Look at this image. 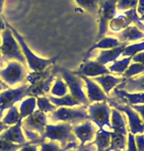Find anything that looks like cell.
<instances>
[{"mask_svg":"<svg viewBox=\"0 0 144 151\" xmlns=\"http://www.w3.org/2000/svg\"><path fill=\"white\" fill-rule=\"evenodd\" d=\"M47 125V116L39 110H36L32 115L22 121V129H28L43 135Z\"/></svg>","mask_w":144,"mask_h":151,"instance_id":"obj_12","label":"cell"},{"mask_svg":"<svg viewBox=\"0 0 144 151\" xmlns=\"http://www.w3.org/2000/svg\"><path fill=\"white\" fill-rule=\"evenodd\" d=\"M110 98L115 100L117 103L126 106L144 104V93H128L125 90L115 88Z\"/></svg>","mask_w":144,"mask_h":151,"instance_id":"obj_15","label":"cell"},{"mask_svg":"<svg viewBox=\"0 0 144 151\" xmlns=\"http://www.w3.org/2000/svg\"><path fill=\"white\" fill-rule=\"evenodd\" d=\"M73 73L76 75L80 76H87L89 78H94L97 76L105 75V74H110L108 67L106 65L99 63L97 60H84L82 64L76 71H73Z\"/></svg>","mask_w":144,"mask_h":151,"instance_id":"obj_13","label":"cell"},{"mask_svg":"<svg viewBox=\"0 0 144 151\" xmlns=\"http://www.w3.org/2000/svg\"><path fill=\"white\" fill-rule=\"evenodd\" d=\"M58 74V69L57 66H53V72L49 77H47L44 80L39 82L37 84L34 85H29L27 89V96L29 97H43L47 96V94L50 92V86L54 82L56 75Z\"/></svg>","mask_w":144,"mask_h":151,"instance_id":"obj_16","label":"cell"},{"mask_svg":"<svg viewBox=\"0 0 144 151\" xmlns=\"http://www.w3.org/2000/svg\"><path fill=\"white\" fill-rule=\"evenodd\" d=\"M5 28H6V23H5V21L1 18V16H0V33L3 32L5 30Z\"/></svg>","mask_w":144,"mask_h":151,"instance_id":"obj_47","label":"cell"},{"mask_svg":"<svg viewBox=\"0 0 144 151\" xmlns=\"http://www.w3.org/2000/svg\"><path fill=\"white\" fill-rule=\"evenodd\" d=\"M20 151H38L37 144H26L20 149Z\"/></svg>","mask_w":144,"mask_h":151,"instance_id":"obj_45","label":"cell"},{"mask_svg":"<svg viewBox=\"0 0 144 151\" xmlns=\"http://www.w3.org/2000/svg\"><path fill=\"white\" fill-rule=\"evenodd\" d=\"M115 39H117L120 42L128 44L130 42H137L140 40H144V32L139 30L136 26H128L121 32L115 35Z\"/></svg>","mask_w":144,"mask_h":151,"instance_id":"obj_20","label":"cell"},{"mask_svg":"<svg viewBox=\"0 0 144 151\" xmlns=\"http://www.w3.org/2000/svg\"><path fill=\"white\" fill-rule=\"evenodd\" d=\"M52 72H53V66L47 68V69L44 71H37V72L32 71V72L27 75L26 81H28V83L31 85L37 84V83H39V82L47 79V77H49L52 74Z\"/></svg>","mask_w":144,"mask_h":151,"instance_id":"obj_31","label":"cell"},{"mask_svg":"<svg viewBox=\"0 0 144 151\" xmlns=\"http://www.w3.org/2000/svg\"><path fill=\"white\" fill-rule=\"evenodd\" d=\"M1 39H0V61H1V63L3 62V60H2V56H1Z\"/></svg>","mask_w":144,"mask_h":151,"instance_id":"obj_51","label":"cell"},{"mask_svg":"<svg viewBox=\"0 0 144 151\" xmlns=\"http://www.w3.org/2000/svg\"><path fill=\"white\" fill-rule=\"evenodd\" d=\"M5 23H6V26L11 30V32H12L13 36L15 37L17 42H19L20 47H21V50H22V52H23L25 59H26V62L28 63V66H29L30 69L34 71V72L46 70L47 68L52 66V65L55 63V61L59 58L60 53H58L57 55L53 56L52 58H42L37 56L35 53L30 50L29 45H28L27 42H25L24 37L22 36L15 28L11 26L9 23H7L6 21H5Z\"/></svg>","mask_w":144,"mask_h":151,"instance_id":"obj_1","label":"cell"},{"mask_svg":"<svg viewBox=\"0 0 144 151\" xmlns=\"http://www.w3.org/2000/svg\"><path fill=\"white\" fill-rule=\"evenodd\" d=\"M115 88L125 90L128 93H144V74L138 77H131L125 79L123 83Z\"/></svg>","mask_w":144,"mask_h":151,"instance_id":"obj_21","label":"cell"},{"mask_svg":"<svg viewBox=\"0 0 144 151\" xmlns=\"http://www.w3.org/2000/svg\"><path fill=\"white\" fill-rule=\"evenodd\" d=\"M29 85L23 84L15 89H6L0 93V110L3 113L6 109H10L17 102L27 97V89Z\"/></svg>","mask_w":144,"mask_h":151,"instance_id":"obj_11","label":"cell"},{"mask_svg":"<svg viewBox=\"0 0 144 151\" xmlns=\"http://www.w3.org/2000/svg\"><path fill=\"white\" fill-rule=\"evenodd\" d=\"M1 55L2 60H15L26 66L27 62L25 56L22 52L21 47L13 36L11 30L6 26L2 32V42H1Z\"/></svg>","mask_w":144,"mask_h":151,"instance_id":"obj_4","label":"cell"},{"mask_svg":"<svg viewBox=\"0 0 144 151\" xmlns=\"http://www.w3.org/2000/svg\"><path fill=\"white\" fill-rule=\"evenodd\" d=\"M117 151H120V150H117Z\"/></svg>","mask_w":144,"mask_h":151,"instance_id":"obj_54","label":"cell"},{"mask_svg":"<svg viewBox=\"0 0 144 151\" xmlns=\"http://www.w3.org/2000/svg\"><path fill=\"white\" fill-rule=\"evenodd\" d=\"M128 44H123L121 45L120 47H115V48H111V50H102L99 55L96 58V60H97L99 63L106 65L108 64L109 62L112 61H115L117 60V58L121 55V52H123V48H125Z\"/></svg>","mask_w":144,"mask_h":151,"instance_id":"obj_23","label":"cell"},{"mask_svg":"<svg viewBox=\"0 0 144 151\" xmlns=\"http://www.w3.org/2000/svg\"><path fill=\"white\" fill-rule=\"evenodd\" d=\"M141 52H144V41L140 42H135L132 45H128L123 48V52L120 56L123 58H132L135 55Z\"/></svg>","mask_w":144,"mask_h":151,"instance_id":"obj_33","label":"cell"},{"mask_svg":"<svg viewBox=\"0 0 144 151\" xmlns=\"http://www.w3.org/2000/svg\"><path fill=\"white\" fill-rule=\"evenodd\" d=\"M28 75L27 67L18 61L12 60L7 66L0 69V79L8 86H13L18 83H23Z\"/></svg>","mask_w":144,"mask_h":151,"instance_id":"obj_8","label":"cell"},{"mask_svg":"<svg viewBox=\"0 0 144 151\" xmlns=\"http://www.w3.org/2000/svg\"><path fill=\"white\" fill-rule=\"evenodd\" d=\"M89 115V121L92 122L99 129H103L105 127H109L112 129L111 125V114L112 107L108 104L107 101L99 102V103L90 104L87 107Z\"/></svg>","mask_w":144,"mask_h":151,"instance_id":"obj_7","label":"cell"},{"mask_svg":"<svg viewBox=\"0 0 144 151\" xmlns=\"http://www.w3.org/2000/svg\"><path fill=\"white\" fill-rule=\"evenodd\" d=\"M139 74H144V64L132 62L128 66V69H126L125 72L123 73V77L128 79V78L134 77V76H137Z\"/></svg>","mask_w":144,"mask_h":151,"instance_id":"obj_37","label":"cell"},{"mask_svg":"<svg viewBox=\"0 0 144 151\" xmlns=\"http://www.w3.org/2000/svg\"><path fill=\"white\" fill-rule=\"evenodd\" d=\"M8 127H9V125L4 124L3 122H2V121H0V134H1V133L3 132L4 130H6Z\"/></svg>","mask_w":144,"mask_h":151,"instance_id":"obj_48","label":"cell"},{"mask_svg":"<svg viewBox=\"0 0 144 151\" xmlns=\"http://www.w3.org/2000/svg\"><path fill=\"white\" fill-rule=\"evenodd\" d=\"M117 0H101L97 12L99 22V32L96 42H98L99 40L104 38L106 36V34L108 33L110 22L117 14Z\"/></svg>","mask_w":144,"mask_h":151,"instance_id":"obj_6","label":"cell"},{"mask_svg":"<svg viewBox=\"0 0 144 151\" xmlns=\"http://www.w3.org/2000/svg\"><path fill=\"white\" fill-rule=\"evenodd\" d=\"M2 89H7V88L4 87V86H2V85H0V91H1Z\"/></svg>","mask_w":144,"mask_h":151,"instance_id":"obj_52","label":"cell"},{"mask_svg":"<svg viewBox=\"0 0 144 151\" xmlns=\"http://www.w3.org/2000/svg\"><path fill=\"white\" fill-rule=\"evenodd\" d=\"M2 116H3V113H2V112H1V110H0V119H1Z\"/></svg>","mask_w":144,"mask_h":151,"instance_id":"obj_53","label":"cell"},{"mask_svg":"<svg viewBox=\"0 0 144 151\" xmlns=\"http://www.w3.org/2000/svg\"><path fill=\"white\" fill-rule=\"evenodd\" d=\"M5 0H0V14L2 13V9H3V4Z\"/></svg>","mask_w":144,"mask_h":151,"instance_id":"obj_49","label":"cell"},{"mask_svg":"<svg viewBox=\"0 0 144 151\" xmlns=\"http://www.w3.org/2000/svg\"><path fill=\"white\" fill-rule=\"evenodd\" d=\"M58 73L62 77L64 82L66 83L68 87L69 94L72 97L77 100V101L83 106H89V100L87 98L85 92H84V87L85 83L78 75L73 73V71H70L68 69L61 66H57Z\"/></svg>","mask_w":144,"mask_h":151,"instance_id":"obj_5","label":"cell"},{"mask_svg":"<svg viewBox=\"0 0 144 151\" xmlns=\"http://www.w3.org/2000/svg\"><path fill=\"white\" fill-rule=\"evenodd\" d=\"M91 143L96 145V151H106L111 144V132L105 129L97 130Z\"/></svg>","mask_w":144,"mask_h":151,"instance_id":"obj_25","label":"cell"},{"mask_svg":"<svg viewBox=\"0 0 144 151\" xmlns=\"http://www.w3.org/2000/svg\"><path fill=\"white\" fill-rule=\"evenodd\" d=\"M49 94L53 97H57V98H60V97H63L66 94H68V87L60 75H56L54 83L52 84Z\"/></svg>","mask_w":144,"mask_h":151,"instance_id":"obj_29","label":"cell"},{"mask_svg":"<svg viewBox=\"0 0 144 151\" xmlns=\"http://www.w3.org/2000/svg\"><path fill=\"white\" fill-rule=\"evenodd\" d=\"M138 115L140 116L141 119L144 122V104L143 105H134V106H130Z\"/></svg>","mask_w":144,"mask_h":151,"instance_id":"obj_42","label":"cell"},{"mask_svg":"<svg viewBox=\"0 0 144 151\" xmlns=\"http://www.w3.org/2000/svg\"><path fill=\"white\" fill-rule=\"evenodd\" d=\"M24 145L15 144V143H12V142H10V141L0 139V151H18Z\"/></svg>","mask_w":144,"mask_h":151,"instance_id":"obj_39","label":"cell"},{"mask_svg":"<svg viewBox=\"0 0 144 151\" xmlns=\"http://www.w3.org/2000/svg\"><path fill=\"white\" fill-rule=\"evenodd\" d=\"M108 104L111 107H114V109H117L123 114H125L128 116V132L133 135L136 134H141L144 132V122L141 119L140 116L132 109L130 106H126V105H120L117 103L115 100L110 98L107 100Z\"/></svg>","mask_w":144,"mask_h":151,"instance_id":"obj_9","label":"cell"},{"mask_svg":"<svg viewBox=\"0 0 144 151\" xmlns=\"http://www.w3.org/2000/svg\"><path fill=\"white\" fill-rule=\"evenodd\" d=\"M87 107L88 106L81 105L78 108H57L54 112L50 114L49 121L52 122H68L72 125L80 124L89 119Z\"/></svg>","mask_w":144,"mask_h":151,"instance_id":"obj_3","label":"cell"},{"mask_svg":"<svg viewBox=\"0 0 144 151\" xmlns=\"http://www.w3.org/2000/svg\"><path fill=\"white\" fill-rule=\"evenodd\" d=\"M125 151H137L136 145H135L134 135L131 134L130 132L128 134V146H126V150Z\"/></svg>","mask_w":144,"mask_h":151,"instance_id":"obj_41","label":"cell"},{"mask_svg":"<svg viewBox=\"0 0 144 151\" xmlns=\"http://www.w3.org/2000/svg\"><path fill=\"white\" fill-rule=\"evenodd\" d=\"M72 132L75 134L77 140L80 141L79 146H84L87 142H91L95 138L97 127L88 119L80 124L73 125Z\"/></svg>","mask_w":144,"mask_h":151,"instance_id":"obj_14","label":"cell"},{"mask_svg":"<svg viewBox=\"0 0 144 151\" xmlns=\"http://www.w3.org/2000/svg\"><path fill=\"white\" fill-rule=\"evenodd\" d=\"M131 62H136V63L144 64V52H141L137 55L131 58Z\"/></svg>","mask_w":144,"mask_h":151,"instance_id":"obj_43","label":"cell"},{"mask_svg":"<svg viewBox=\"0 0 144 151\" xmlns=\"http://www.w3.org/2000/svg\"><path fill=\"white\" fill-rule=\"evenodd\" d=\"M77 5L89 13L97 14L101 0H75Z\"/></svg>","mask_w":144,"mask_h":151,"instance_id":"obj_35","label":"cell"},{"mask_svg":"<svg viewBox=\"0 0 144 151\" xmlns=\"http://www.w3.org/2000/svg\"><path fill=\"white\" fill-rule=\"evenodd\" d=\"M73 125L68 122H59L56 124H49L46 127L44 133L42 135L43 140L49 139L58 142L60 147H66L71 142H77L75 134L72 132Z\"/></svg>","mask_w":144,"mask_h":151,"instance_id":"obj_2","label":"cell"},{"mask_svg":"<svg viewBox=\"0 0 144 151\" xmlns=\"http://www.w3.org/2000/svg\"><path fill=\"white\" fill-rule=\"evenodd\" d=\"M50 103L53 104L56 108H61V107H66V108H71V107H79L81 106V104L76 100L74 97H72L70 94H66L65 96L57 98V97H53L52 95L47 96Z\"/></svg>","mask_w":144,"mask_h":151,"instance_id":"obj_26","label":"cell"},{"mask_svg":"<svg viewBox=\"0 0 144 151\" xmlns=\"http://www.w3.org/2000/svg\"><path fill=\"white\" fill-rule=\"evenodd\" d=\"M125 42H120L117 39L112 38V37H104L101 40H99L98 42H96L91 47L87 50L85 56H84V60H87L90 52H92L94 50L100 48V50H111V48H115L117 47H120L121 45H123Z\"/></svg>","mask_w":144,"mask_h":151,"instance_id":"obj_24","label":"cell"},{"mask_svg":"<svg viewBox=\"0 0 144 151\" xmlns=\"http://www.w3.org/2000/svg\"><path fill=\"white\" fill-rule=\"evenodd\" d=\"M133 23L134 26H136L138 29L143 32L144 31V24L140 21V18L137 14L136 9H130L128 11H123L120 14H117V16L110 22L109 28L112 32H120L121 30H125V28Z\"/></svg>","mask_w":144,"mask_h":151,"instance_id":"obj_10","label":"cell"},{"mask_svg":"<svg viewBox=\"0 0 144 151\" xmlns=\"http://www.w3.org/2000/svg\"><path fill=\"white\" fill-rule=\"evenodd\" d=\"M37 107L39 108V111L44 113L46 115L47 113L52 114V112H54V111L57 109L54 105L50 103V101L47 96L38 97V98H37Z\"/></svg>","mask_w":144,"mask_h":151,"instance_id":"obj_34","label":"cell"},{"mask_svg":"<svg viewBox=\"0 0 144 151\" xmlns=\"http://www.w3.org/2000/svg\"><path fill=\"white\" fill-rule=\"evenodd\" d=\"M19 121H20L19 110L16 106H13L10 108L8 113L6 114V116L2 119V122H3L4 124L11 125V124H16Z\"/></svg>","mask_w":144,"mask_h":151,"instance_id":"obj_36","label":"cell"},{"mask_svg":"<svg viewBox=\"0 0 144 151\" xmlns=\"http://www.w3.org/2000/svg\"><path fill=\"white\" fill-rule=\"evenodd\" d=\"M22 121L23 119H20V121L16 124L12 125V127H9L6 130H4V132H2L0 134V139L10 141L15 144H21V145L29 144L27 138L25 137L23 133V129H22Z\"/></svg>","mask_w":144,"mask_h":151,"instance_id":"obj_18","label":"cell"},{"mask_svg":"<svg viewBox=\"0 0 144 151\" xmlns=\"http://www.w3.org/2000/svg\"><path fill=\"white\" fill-rule=\"evenodd\" d=\"M82 80L85 83V87L87 89V98L89 100V103H99V102H104L107 101L109 99V97L106 95L103 89L96 83L95 81H93L92 78H89L87 76L80 75L79 76Z\"/></svg>","mask_w":144,"mask_h":151,"instance_id":"obj_17","label":"cell"},{"mask_svg":"<svg viewBox=\"0 0 144 151\" xmlns=\"http://www.w3.org/2000/svg\"><path fill=\"white\" fill-rule=\"evenodd\" d=\"M92 79H93V81H95L96 83L99 84V86L103 89V91L108 97H110V95H111L112 90H114L117 85H120V83H123V82L125 80V78H123V76L118 77V76L112 75L111 73L97 76V77H94Z\"/></svg>","mask_w":144,"mask_h":151,"instance_id":"obj_19","label":"cell"},{"mask_svg":"<svg viewBox=\"0 0 144 151\" xmlns=\"http://www.w3.org/2000/svg\"><path fill=\"white\" fill-rule=\"evenodd\" d=\"M138 0H117V9L123 12L130 9H136Z\"/></svg>","mask_w":144,"mask_h":151,"instance_id":"obj_38","label":"cell"},{"mask_svg":"<svg viewBox=\"0 0 144 151\" xmlns=\"http://www.w3.org/2000/svg\"><path fill=\"white\" fill-rule=\"evenodd\" d=\"M0 66H1V63H0ZM0 85H2V86H4V87H6V88H8V85L7 84H5L3 81L0 79Z\"/></svg>","mask_w":144,"mask_h":151,"instance_id":"obj_50","label":"cell"},{"mask_svg":"<svg viewBox=\"0 0 144 151\" xmlns=\"http://www.w3.org/2000/svg\"><path fill=\"white\" fill-rule=\"evenodd\" d=\"M37 108V98L36 97H28L20 105V119H24L27 116H31L36 111Z\"/></svg>","mask_w":144,"mask_h":151,"instance_id":"obj_27","label":"cell"},{"mask_svg":"<svg viewBox=\"0 0 144 151\" xmlns=\"http://www.w3.org/2000/svg\"><path fill=\"white\" fill-rule=\"evenodd\" d=\"M131 63V58H123L121 59H117V60L114 61V63L110 65L108 67L109 71L112 73H115L117 75L123 76V73L125 72L126 69Z\"/></svg>","mask_w":144,"mask_h":151,"instance_id":"obj_30","label":"cell"},{"mask_svg":"<svg viewBox=\"0 0 144 151\" xmlns=\"http://www.w3.org/2000/svg\"><path fill=\"white\" fill-rule=\"evenodd\" d=\"M137 14L140 16H144V0H138V4L136 7Z\"/></svg>","mask_w":144,"mask_h":151,"instance_id":"obj_46","label":"cell"},{"mask_svg":"<svg viewBox=\"0 0 144 151\" xmlns=\"http://www.w3.org/2000/svg\"><path fill=\"white\" fill-rule=\"evenodd\" d=\"M128 146V136L111 132V144L106 151H123Z\"/></svg>","mask_w":144,"mask_h":151,"instance_id":"obj_28","label":"cell"},{"mask_svg":"<svg viewBox=\"0 0 144 151\" xmlns=\"http://www.w3.org/2000/svg\"><path fill=\"white\" fill-rule=\"evenodd\" d=\"M41 145V151H67L69 149H75L78 148L79 145L77 144V142H71L67 145L66 147H60L58 142L56 141H44Z\"/></svg>","mask_w":144,"mask_h":151,"instance_id":"obj_32","label":"cell"},{"mask_svg":"<svg viewBox=\"0 0 144 151\" xmlns=\"http://www.w3.org/2000/svg\"><path fill=\"white\" fill-rule=\"evenodd\" d=\"M135 145H136L137 151H144V134H136L134 135Z\"/></svg>","mask_w":144,"mask_h":151,"instance_id":"obj_40","label":"cell"},{"mask_svg":"<svg viewBox=\"0 0 144 151\" xmlns=\"http://www.w3.org/2000/svg\"><path fill=\"white\" fill-rule=\"evenodd\" d=\"M111 125L112 132L115 133L128 136V129L126 127V121L125 118V114H123L117 109L112 110L111 114Z\"/></svg>","mask_w":144,"mask_h":151,"instance_id":"obj_22","label":"cell"},{"mask_svg":"<svg viewBox=\"0 0 144 151\" xmlns=\"http://www.w3.org/2000/svg\"><path fill=\"white\" fill-rule=\"evenodd\" d=\"M93 144L90 142L89 144H85L84 146H78V148H75V149H69L67 151H91V149H93Z\"/></svg>","mask_w":144,"mask_h":151,"instance_id":"obj_44","label":"cell"}]
</instances>
